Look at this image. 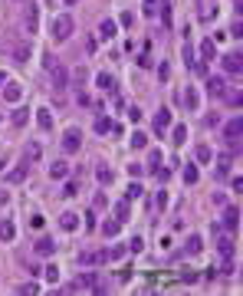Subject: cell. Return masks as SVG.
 Here are the masks:
<instances>
[{"instance_id": "7a4b0ae2", "label": "cell", "mask_w": 243, "mask_h": 296, "mask_svg": "<svg viewBox=\"0 0 243 296\" xmlns=\"http://www.w3.org/2000/svg\"><path fill=\"white\" fill-rule=\"evenodd\" d=\"M240 135H243V115H233L230 122L224 125V138H227V142H230V148H237Z\"/></svg>"}, {"instance_id": "8992f818", "label": "cell", "mask_w": 243, "mask_h": 296, "mask_svg": "<svg viewBox=\"0 0 243 296\" xmlns=\"http://www.w3.org/2000/svg\"><path fill=\"white\" fill-rule=\"evenodd\" d=\"M224 227H227V230H237V227H240V211H237V208H227V211H224Z\"/></svg>"}, {"instance_id": "d6a6232c", "label": "cell", "mask_w": 243, "mask_h": 296, "mask_svg": "<svg viewBox=\"0 0 243 296\" xmlns=\"http://www.w3.org/2000/svg\"><path fill=\"white\" fill-rule=\"evenodd\" d=\"M128 145H131V148H145V145H148V138H145L142 132H135V135L128 138Z\"/></svg>"}, {"instance_id": "836d02e7", "label": "cell", "mask_w": 243, "mask_h": 296, "mask_svg": "<svg viewBox=\"0 0 243 296\" xmlns=\"http://www.w3.org/2000/svg\"><path fill=\"white\" fill-rule=\"evenodd\" d=\"M142 194H145V191H142V185H128V191H125V197H128V201H138Z\"/></svg>"}, {"instance_id": "9c48e42d", "label": "cell", "mask_w": 243, "mask_h": 296, "mask_svg": "<svg viewBox=\"0 0 243 296\" xmlns=\"http://www.w3.org/2000/svg\"><path fill=\"white\" fill-rule=\"evenodd\" d=\"M59 227H62V230H76V227H79V214H73V211H66V214L59 217Z\"/></svg>"}, {"instance_id": "4fadbf2b", "label": "cell", "mask_w": 243, "mask_h": 296, "mask_svg": "<svg viewBox=\"0 0 243 296\" xmlns=\"http://www.w3.org/2000/svg\"><path fill=\"white\" fill-rule=\"evenodd\" d=\"M207 89H211V96H224V93H227V82L220 79V76H211V82H207Z\"/></svg>"}, {"instance_id": "8d00e7d4", "label": "cell", "mask_w": 243, "mask_h": 296, "mask_svg": "<svg viewBox=\"0 0 243 296\" xmlns=\"http://www.w3.org/2000/svg\"><path fill=\"white\" fill-rule=\"evenodd\" d=\"M43 224H46V221H43V214H30V227H33V230H40Z\"/></svg>"}, {"instance_id": "bcb514c9", "label": "cell", "mask_w": 243, "mask_h": 296, "mask_svg": "<svg viewBox=\"0 0 243 296\" xmlns=\"http://www.w3.org/2000/svg\"><path fill=\"white\" fill-rule=\"evenodd\" d=\"M4 82H7V76H4V73H0V86H4Z\"/></svg>"}, {"instance_id": "83f0119b", "label": "cell", "mask_w": 243, "mask_h": 296, "mask_svg": "<svg viewBox=\"0 0 243 296\" xmlns=\"http://www.w3.org/2000/svg\"><path fill=\"white\" fill-rule=\"evenodd\" d=\"M26 115H30V112H26V109H13L10 122H13V125H26Z\"/></svg>"}, {"instance_id": "f546056e", "label": "cell", "mask_w": 243, "mask_h": 296, "mask_svg": "<svg viewBox=\"0 0 243 296\" xmlns=\"http://www.w3.org/2000/svg\"><path fill=\"white\" fill-rule=\"evenodd\" d=\"M95 132H99V135H106V132H115V125L109 122V119H99V122H95Z\"/></svg>"}, {"instance_id": "6da1fadb", "label": "cell", "mask_w": 243, "mask_h": 296, "mask_svg": "<svg viewBox=\"0 0 243 296\" xmlns=\"http://www.w3.org/2000/svg\"><path fill=\"white\" fill-rule=\"evenodd\" d=\"M73 37V17H69V13H59L56 20H53V40H69Z\"/></svg>"}, {"instance_id": "277c9868", "label": "cell", "mask_w": 243, "mask_h": 296, "mask_svg": "<svg viewBox=\"0 0 243 296\" xmlns=\"http://www.w3.org/2000/svg\"><path fill=\"white\" fill-rule=\"evenodd\" d=\"M168 129H171V112L168 109H158L155 112V132H158V135H164Z\"/></svg>"}, {"instance_id": "8fae6325", "label": "cell", "mask_w": 243, "mask_h": 296, "mask_svg": "<svg viewBox=\"0 0 243 296\" xmlns=\"http://www.w3.org/2000/svg\"><path fill=\"white\" fill-rule=\"evenodd\" d=\"M37 125H40L43 132H50V129H53V112H50V109H40V112H37Z\"/></svg>"}, {"instance_id": "ab89813d", "label": "cell", "mask_w": 243, "mask_h": 296, "mask_svg": "<svg viewBox=\"0 0 243 296\" xmlns=\"http://www.w3.org/2000/svg\"><path fill=\"white\" fill-rule=\"evenodd\" d=\"M128 119H131V122H142V109H138V105H135V109H128Z\"/></svg>"}, {"instance_id": "e0dca14e", "label": "cell", "mask_w": 243, "mask_h": 296, "mask_svg": "<svg viewBox=\"0 0 243 296\" xmlns=\"http://www.w3.org/2000/svg\"><path fill=\"white\" fill-rule=\"evenodd\" d=\"M53 250H56V244H53L50 237H43V241L37 244V253H40V257H53Z\"/></svg>"}, {"instance_id": "4316f807", "label": "cell", "mask_w": 243, "mask_h": 296, "mask_svg": "<svg viewBox=\"0 0 243 296\" xmlns=\"http://www.w3.org/2000/svg\"><path fill=\"white\" fill-rule=\"evenodd\" d=\"M122 230V221H109V224H102V234L106 237H115Z\"/></svg>"}, {"instance_id": "cb8c5ba5", "label": "cell", "mask_w": 243, "mask_h": 296, "mask_svg": "<svg viewBox=\"0 0 243 296\" xmlns=\"http://www.w3.org/2000/svg\"><path fill=\"white\" fill-rule=\"evenodd\" d=\"M95 178H99V185H112V171H109L106 165H99V168H95Z\"/></svg>"}, {"instance_id": "5b68a950", "label": "cell", "mask_w": 243, "mask_h": 296, "mask_svg": "<svg viewBox=\"0 0 243 296\" xmlns=\"http://www.w3.org/2000/svg\"><path fill=\"white\" fill-rule=\"evenodd\" d=\"M224 69H227V73H233V76L243 73V60H240V53H227V56H224Z\"/></svg>"}, {"instance_id": "f1b7e54d", "label": "cell", "mask_w": 243, "mask_h": 296, "mask_svg": "<svg viewBox=\"0 0 243 296\" xmlns=\"http://www.w3.org/2000/svg\"><path fill=\"white\" fill-rule=\"evenodd\" d=\"M197 178H200V174H197V168H194V165H187V168H184V181H187V185H197Z\"/></svg>"}, {"instance_id": "ba28073f", "label": "cell", "mask_w": 243, "mask_h": 296, "mask_svg": "<svg viewBox=\"0 0 243 296\" xmlns=\"http://www.w3.org/2000/svg\"><path fill=\"white\" fill-rule=\"evenodd\" d=\"M115 33H119V23H112V20H102L99 23V37L102 40H112Z\"/></svg>"}, {"instance_id": "1f68e13d", "label": "cell", "mask_w": 243, "mask_h": 296, "mask_svg": "<svg viewBox=\"0 0 243 296\" xmlns=\"http://www.w3.org/2000/svg\"><path fill=\"white\" fill-rule=\"evenodd\" d=\"M115 217H119V221H128V201H119V204H115Z\"/></svg>"}, {"instance_id": "9a60e30c", "label": "cell", "mask_w": 243, "mask_h": 296, "mask_svg": "<svg viewBox=\"0 0 243 296\" xmlns=\"http://www.w3.org/2000/svg\"><path fill=\"white\" fill-rule=\"evenodd\" d=\"M184 253H187V257H194V253H200V237H197V234H191V237H187V241H184Z\"/></svg>"}, {"instance_id": "74e56055", "label": "cell", "mask_w": 243, "mask_h": 296, "mask_svg": "<svg viewBox=\"0 0 243 296\" xmlns=\"http://www.w3.org/2000/svg\"><path fill=\"white\" fill-rule=\"evenodd\" d=\"M20 293H26V296H37V293H40V286H37V283H23V286H20Z\"/></svg>"}, {"instance_id": "7402d4cb", "label": "cell", "mask_w": 243, "mask_h": 296, "mask_svg": "<svg viewBox=\"0 0 243 296\" xmlns=\"http://www.w3.org/2000/svg\"><path fill=\"white\" fill-rule=\"evenodd\" d=\"M171 142H175V145H184V142H187V129H184V125H175V132H171Z\"/></svg>"}, {"instance_id": "603a6c76", "label": "cell", "mask_w": 243, "mask_h": 296, "mask_svg": "<svg viewBox=\"0 0 243 296\" xmlns=\"http://www.w3.org/2000/svg\"><path fill=\"white\" fill-rule=\"evenodd\" d=\"M20 181H26V165H17L10 171V185H20Z\"/></svg>"}, {"instance_id": "484cf974", "label": "cell", "mask_w": 243, "mask_h": 296, "mask_svg": "<svg viewBox=\"0 0 243 296\" xmlns=\"http://www.w3.org/2000/svg\"><path fill=\"white\" fill-rule=\"evenodd\" d=\"M194 155H197V161H200V165H207V161L214 158V155H211V148H207V145H197V148H194Z\"/></svg>"}, {"instance_id": "7c38bea8", "label": "cell", "mask_w": 243, "mask_h": 296, "mask_svg": "<svg viewBox=\"0 0 243 296\" xmlns=\"http://www.w3.org/2000/svg\"><path fill=\"white\" fill-rule=\"evenodd\" d=\"M217 250L224 253V257H233V237L220 234V237H217Z\"/></svg>"}, {"instance_id": "3957f363", "label": "cell", "mask_w": 243, "mask_h": 296, "mask_svg": "<svg viewBox=\"0 0 243 296\" xmlns=\"http://www.w3.org/2000/svg\"><path fill=\"white\" fill-rule=\"evenodd\" d=\"M79 145H82V132L79 129H66V132H62V148H66V152H79Z\"/></svg>"}, {"instance_id": "e575fe53", "label": "cell", "mask_w": 243, "mask_h": 296, "mask_svg": "<svg viewBox=\"0 0 243 296\" xmlns=\"http://www.w3.org/2000/svg\"><path fill=\"white\" fill-rule=\"evenodd\" d=\"M217 165H220L217 171H220V174H227V171H230V155L224 152V155H220V158H217Z\"/></svg>"}, {"instance_id": "f6af8a7d", "label": "cell", "mask_w": 243, "mask_h": 296, "mask_svg": "<svg viewBox=\"0 0 243 296\" xmlns=\"http://www.w3.org/2000/svg\"><path fill=\"white\" fill-rule=\"evenodd\" d=\"M62 4H66V7H76V4H79V0H62Z\"/></svg>"}, {"instance_id": "44dd1931", "label": "cell", "mask_w": 243, "mask_h": 296, "mask_svg": "<svg viewBox=\"0 0 243 296\" xmlns=\"http://www.w3.org/2000/svg\"><path fill=\"white\" fill-rule=\"evenodd\" d=\"M214 53H217L214 40H204V43H200V56H204V63H211V60H214Z\"/></svg>"}, {"instance_id": "b9f144b4", "label": "cell", "mask_w": 243, "mask_h": 296, "mask_svg": "<svg viewBox=\"0 0 243 296\" xmlns=\"http://www.w3.org/2000/svg\"><path fill=\"white\" fill-rule=\"evenodd\" d=\"M128 247H131V250L138 253V250H142V247H145V241H142V237H131V244H128Z\"/></svg>"}, {"instance_id": "d4e9b609", "label": "cell", "mask_w": 243, "mask_h": 296, "mask_svg": "<svg viewBox=\"0 0 243 296\" xmlns=\"http://www.w3.org/2000/svg\"><path fill=\"white\" fill-rule=\"evenodd\" d=\"M79 263H82V267H92V263H102V253H79Z\"/></svg>"}, {"instance_id": "d590c367", "label": "cell", "mask_w": 243, "mask_h": 296, "mask_svg": "<svg viewBox=\"0 0 243 296\" xmlns=\"http://www.w3.org/2000/svg\"><path fill=\"white\" fill-rule=\"evenodd\" d=\"M46 280H50V283H56V280H59V267H46Z\"/></svg>"}, {"instance_id": "ac0fdd59", "label": "cell", "mask_w": 243, "mask_h": 296, "mask_svg": "<svg viewBox=\"0 0 243 296\" xmlns=\"http://www.w3.org/2000/svg\"><path fill=\"white\" fill-rule=\"evenodd\" d=\"M66 82H69V73H66V69H53V86H56V89H66Z\"/></svg>"}, {"instance_id": "ffe728a7", "label": "cell", "mask_w": 243, "mask_h": 296, "mask_svg": "<svg viewBox=\"0 0 243 296\" xmlns=\"http://www.w3.org/2000/svg\"><path fill=\"white\" fill-rule=\"evenodd\" d=\"M17 237V227L10 221H0V241H13Z\"/></svg>"}, {"instance_id": "ee69618b", "label": "cell", "mask_w": 243, "mask_h": 296, "mask_svg": "<svg viewBox=\"0 0 243 296\" xmlns=\"http://www.w3.org/2000/svg\"><path fill=\"white\" fill-rule=\"evenodd\" d=\"M155 7H158V0H145V13H155Z\"/></svg>"}, {"instance_id": "30bf717a", "label": "cell", "mask_w": 243, "mask_h": 296, "mask_svg": "<svg viewBox=\"0 0 243 296\" xmlns=\"http://www.w3.org/2000/svg\"><path fill=\"white\" fill-rule=\"evenodd\" d=\"M4 99H7V102H20V99H23V89H20L17 82H7V89H4Z\"/></svg>"}, {"instance_id": "5bb4252c", "label": "cell", "mask_w": 243, "mask_h": 296, "mask_svg": "<svg viewBox=\"0 0 243 296\" xmlns=\"http://www.w3.org/2000/svg\"><path fill=\"white\" fill-rule=\"evenodd\" d=\"M30 53H33L30 43H17V46H13V60H17V63H26V60H30Z\"/></svg>"}, {"instance_id": "d6986e66", "label": "cell", "mask_w": 243, "mask_h": 296, "mask_svg": "<svg viewBox=\"0 0 243 296\" xmlns=\"http://www.w3.org/2000/svg\"><path fill=\"white\" fill-rule=\"evenodd\" d=\"M184 105H187L191 112L200 105V96H197V89H191V86H187V93H184Z\"/></svg>"}, {"instance_id": "60d3db41", "label": "cell", "mask_w": 243, "mask_h": 296, "mask_svg": "<svg viewBox=\"0 0 243 296\" xmlns=\"http://www.w3.org/2000/svg\"><path fill=\"white\" fill-rule=\"evenodd\" d=\"M26 158L37 161V158H40V145H30V148H26Z\"/></svg>"}, {"instance_id": "f35d334b", "label": "cell", "mask_w": 243, "mask_h": 296, "mask_svg": "<svg viewBox=\"0 0 243 296\" xmlns=\"http://www.w3.org/2000/svg\"><path fill=\"white\" fill-rule=\"evenodd\" d=\"M73 79L82 86V82H86V66H79V69H76V73H73Z\"/></svg>"}, {"instance_id": "52a82bcc", "label": "cell", "mask_w": 243, "mask_h": 296, "mask_svg": "<svg viewBox=\"0 0 243 296\" xmlns=\"http://www.w3.org/2000/svg\"><path fill=\"white\" fill-rule=\"evenodd\" d=\"M23 26H26V33H37V26H40V13H37V7H30V10H26Z\"/></svg>"}, {"instance_id": "2e32d148", "label": "cell", "mask_w": 243, "mask_h": 296, "mask_svg": "<svg viewBox=\"0 0 243 296\" xmlns=\"http://www.w3.org/2000/svg\"><path fill=\"white\" fill-rule=\"evenodd\" d=\"M66 174H69V165H66V161H53V168H50V178H66Z\"/></svg>"}, {"instance_id": "7bdbcfd3", "label": "cell", "mask_w": 243, "mask_h": 296, "mask_svg": "<svg viewBox=\"0 0 243 296\" xmlns=\"http://www.w3.org/2000/svg\"><path fill=\"white\" fill-rule=\"evenodd\" d=\"M181 280H187V283H194V280H197V273H194V270H184V273H181Z\"/></svg>"}, {"instance_id": "4dcf8cb0", "label": "cell", "mask_w": 243, "mask_h": 296, "mask_svg": "<svg viewBox=\"0 0 243 296\" xmlns=\"http://www.w3.org/2000/svg\"><path fill=\"white\" fill-rule=\"evenodd\" d=\"M99 86L106 89V93H112V89H115V79H112L109 73H102V76H99Z\"/></svg>"}]
</instances>
